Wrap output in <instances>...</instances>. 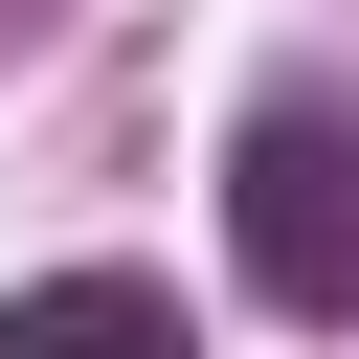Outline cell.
Returning a JSON list of instances; mask_svg holds the SVG:
<instances>
[{"mask_svg": "<svg viewBox=\"0 0 359 359\" xmlns=\"http://www.w3.org/2000/svg\"><path fill=\"white\" fill-rule=\"evenodd\" d=\"M224 247L269 314H359V112L337 90H269L224 135Z\"/></svg>", "mask_w": 359, "mask_h": 359, "instance_id": "6da1fadb", "label": "cell"}, {"mask_svg": "<svg viewBox=\"0 0 359 359\" xmlns=\"http://www.w3.org/2000/svg\"><path fill=\"white\" fill-rule=\"evenodd\" d=\"M0 359H202L135 269H45V292H0Z\"/></svg>", "mask_w": 359, "mask_h": 359, "instance_id": "7a4b0ae2", "label": "cell"}]
</instances>
